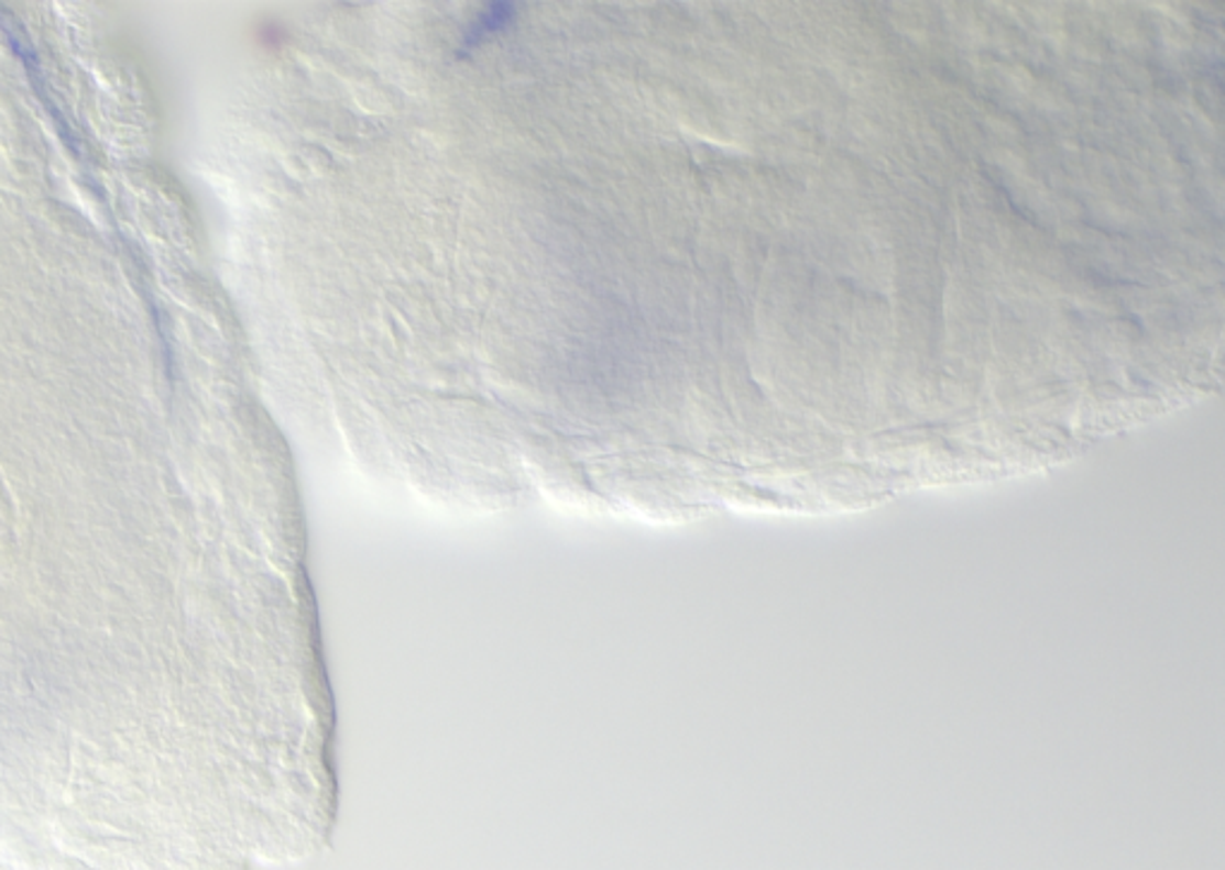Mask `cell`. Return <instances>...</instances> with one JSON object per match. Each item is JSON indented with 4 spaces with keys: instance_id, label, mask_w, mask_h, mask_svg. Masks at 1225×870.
I'll return each mask as SVG.
<instances>
[{
    "instance_id": "cell-1",
    "label": "cell",
    "mask_w": 1225,
    "mask_h": 870,
    "mask_svg": "<svg viewBox=\"0 0 1225 870\" xmlns=\"http://www.w3.org/2000/svg\"><path fill=\"white\" fill-rule=\"evenodd\" d=\"M517 18V8L515 3H489L484 5V10L479 12V15L470 22V26L464 30L462 36V48L470 51L484 44L491 36L505 32L507 26H511Z\"/></svg>"
}]
</instances>
